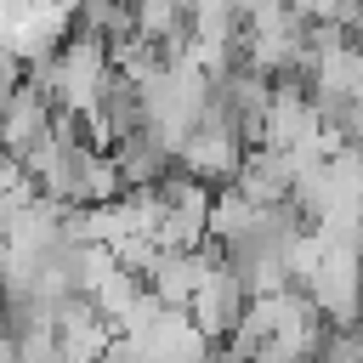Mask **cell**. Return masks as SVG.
I'll use <instances>...</instances> for the list:
<instances>
[{"label":"cell","mask_w":363,"mask_h":363,"mask_svg":"<svg viewBox=\"0 0 363 363\" xmlns=\"http://www.w3.org/2000/svg\"><path fill=\"white\" fill-rule=\"evenodd\" d=\"M289 6H295V11H301V17H306V23H329V17H335V6H340V0H289Z\"/></svg>","instance_id":"7"},{"label":"cell","mask_w":363,"mask_h":363,"mask_svg":"<svg viewBox=\"0 0 363 363\" xmlns=\"http://www.w3.org/2000/svg\"><path fill=\"white\" fill-rule=\"evenodd\" d=\"M295 176H301V159H295V153H284V147H250V159H244V170H238L233 187H238L250 204L272 210V204H284V199L295 193Z\"/></svg>","instance_id":"4"},{"label":"cell","mask_w":363,"mask_h":363,"mask_svg":"<svg viewBox=\"0 0 363 363\" xmlns=\"http://www.w3.org/2000/svg\"><path fill=\"white\" fill-rule=\"evenodd\" d=\"M244 312H250V289H244V278H238L227 261H216V272L204 278V289H199V295H193V306H187L193 329L221 352V346L244 329Z\"/></svg>","instance_id":"1"},{"label":"cell","mask_w":363,"mask_h":363,"mask_svg":"<svg viewBox=\"0 0 363 363\" xmlns=\"http://www.w3.org/2000/svg\"><path fill=\"white\" fill-rule=\"evenodd\" d=\"M261 204H250L238 187H216V199H210V244H244L255 227H261Z\"/></svg>","instance_id":"6"},{"label":"cell","mask_w":363,"mask_h":363,"mask_svg":"<svg viewBox=\"0 0 363 363\" xmlns=\"http://www.w3.org/2000/svg\"><path fill=\"white\" fill-rule=\"evenodd\" d=\"M244 159H250V142L233 136V130H221V125H210V119H199V130L176 147V164L193 182H204V187H233L238 170H244Z\"/></svg>","instance_id":"2"},{"label":"cell","mask_w":363,"mask_h":363,"mask_svg":"<svg viewBox=\"0 0 363 363\" xmlns=\"http://www.w3.org/2000/svg\"><path fill=\"white\" fill-rule=\"evenodd\" d=\"M57 340H62V352L74 357V363H102L108 357V346L119 340L113 335V323L91 306V295H79V301H68V306H57Z\"/></svg>","instance_id":"5"},{"label":"cell","mask_w":363,"mask_h":363,"mask_svg":"<svg viewBox=\"0 0 363 363\" xmlns=\"http://www.w3.org/2000/svg\"><path fill=\"white\" fill-rule=\"evenodd\" d=\"M51 142H57V102H51L45 91L23 85V91L6 102V113H0V153H11L17 164H28V159L45 153Z\"/></svg>","instance_id":"3"}]
</instances>
